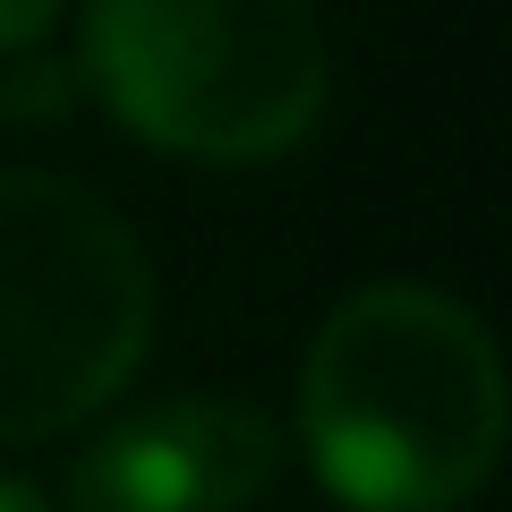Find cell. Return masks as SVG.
Instances as JSON below:
<instances>
[{
    "mask_svg": "<svg viewBox=\"0 0 512 512\" xmlns=\"http://www.w3.org/2000/svg\"><path fill=\"white\" fill-rule=\"evenodd\" d=\"M308 461L350 512H461L504 453V367L461 299L367 282L299 367Z\"/></svg>",
    "mask_w": 512,
    "mask_h": 512,
    "instance_id": "obj_1",
    "label": "cell"
},
{
    "mask_svg": "<svg viewBox=\"0 0 512 512\" xmlns=\"http://www.w3.org/2000/svg\"><path fill=\"white\" fill-rule=\"evenodd\" d=\"M86 77L163 154L274 163L325 111V35L308 0H94Z\"/></svg>",
    "mask_w": 512,
    "mask_h": 512,
    "instance_id": "obj_2",
    "label": "cell"
},
{
    "mask_svg": "<svg viewBox=\"0 0 512 512\" xmlns=\"http://www.w3.org/2000/svg\"><path fill=\"white\" fill-rule=\"evenodd\" d=\"M154 342L128 222L52 171H0V444L94 419Z\"/></svg>",
    "mask_w": 512,
    "mask_h": 512,
    "instance_id": "obj_3",
    "label": "cell"
},
{
    "mask_svg": "<svg viewBox=\"0 0 512 512\" xmlns=\"http://www.w3.org/2000/svg\"><path fill=\"white\" fill-rule=\"evenodd\" d=\"M282 470V436L248 402H154L94 436L69 470L77 512H248Z\"/></svg>",
    "mask_w": 512,
    "mask_h": 512,
    "instance_id": "obj_4",
    "label": "cell"
},
{
    "mask_svg": "<svg viewBox=\"0 0 512 512\" xmlns=\"http://www.w3.org/2000/svg\"><path fill=\"white\" fill-rule=\"evenodd\" d=\"M60 18V0H0V52H26V43H43Z\"/></svg>",
    "mask_w": 512,
    "mask_h": 512,
    "instance_id": "obj_5",
    "label": "cell"
},
{
    "mask_svg": "<svg viewBox=\"0 0 512 512\" xmlns=\"http://www.w3.org/2000/svg\"><path fill=\"white\" fill-rule=\"evenodd\" d=\"M0 512H43L35 487H18V478H0Z\"/></svg>",
    "mask_w": 512,
    "mask_h": 512,
    "instance_id": "obj_6",
    "label": "cell"
}]
</instances>
